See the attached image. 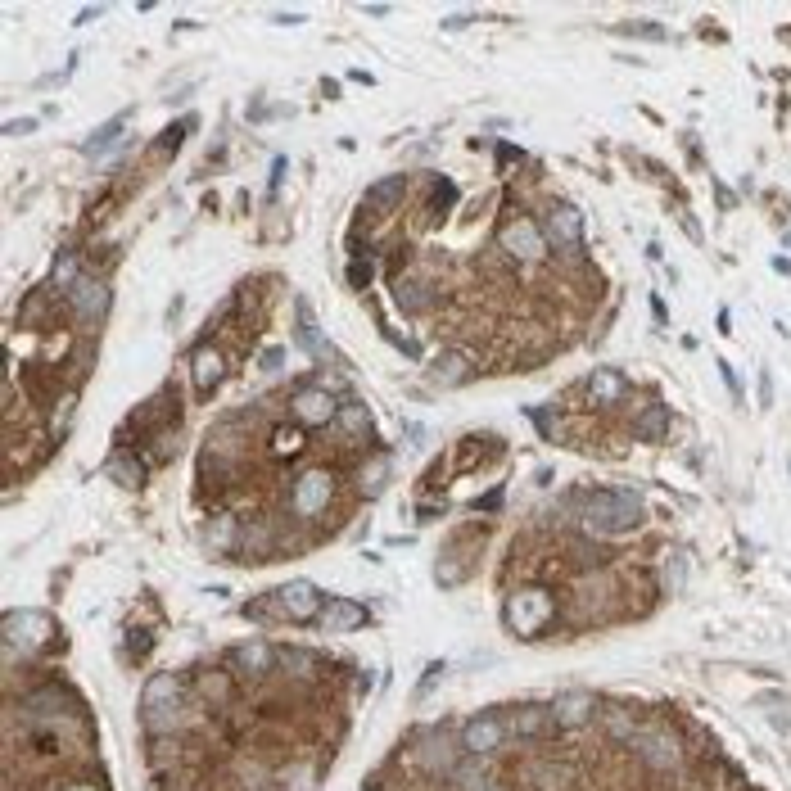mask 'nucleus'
Here are the masks:
<instances>
[{"mask_svg":"<svg viewBox=\"0 0 791 791\" xmlns=\"http://www.w3.org/2000/svg\"><path fill=\"white\" fill-rule=\"evenodd\" d=\"M647 525V502L629 489H602L584 502V529L593 538H615V534H633V529Z\"/></svg>","mask_w":791,"mask_h":791,"instance_id":"1","label":"nucleus"},{"mask_svg":"<svg viewBox=\"0 0 791 791\" xmlns=\"http://www.w3.org/2000/svg\"><path fill=\"white\" fill-rule=\"evenodd\" d=\"M181 706H186V683L177 674H154L141 692V719L150 737H177Z\"/></svg>","mask_w":791,"mask_h":791,"instance_id":"2","label":"nucleus"},{"mask_svg":"<svg viewBox=\"0 0 791 791\" xmlns=\"http://www.w3.org/2000/svg\"><path fill=\"white\" fill-rule=\"evenodd\" d=\"M629 746H633V755H638V760L647 764L651 773H674V769H683V760H688V751H683V737H678L669 724H660V719L638 724V733H633Z\"/></svg>","mask_w":791,"mask_h":791,"instance_id":"3","label":"nucleus"},{"mask_svg":"<svg viewBox=\"0 0 791 791\" xmlns=\"http://www.w3.org/2000/svg\"><path fill=\"white\" fill-rule=\"evenodd\" d=\"M502 620L516 638H538L547 633V624L556 620V606H552V593L547 588H516L502 606Z\"/></svg>","mask_w":791,"mask_h":791,"instance_id":"4","label":"nucleus"},{"mask_svg":"<svg viewBox=\"0 0 791 791\" xmlns=\"http://www.w3.org/2000/svg\"><path fill=\"white\" fill-rule=\"evenodd\" d=\"M50 633H55V624H50L46 611H10L5 615V647H10V656L37 651Z\"/></svg>","mask_w":791,"mask_h":791,"instance_id":"5","label":"nucleus"},{"mask_svg":"<svg viewBox=\"0 0 791 791\" xmlns=\"http://www.w3.org/2000/svg\"><path fill=\"white\" fill-rule=\"evenodd\" d=\"M507 733H511L507 719L493 715V710H484V715L466 719L457 737H462V751L466 755H475V760H489L493 751H502V737H507Z\"/></svg>","mask_w":791,"mask_h":791,"instance_id":"6","label":"nucleus"},{"mask_svg":"<svg viewBox=\"0 0 791 791\" xmlns=\"http://www.w3.org/2000/svg\"><path fill=\"white\" fill-rule=\"evenodd\" d=\"M457 755H466L462 737H452L448 728H430V733H421V742H416V764L430 773H452L457 769Z\"/></svg>","mask_w":791,"mask_h":791,"instance_id":"7","label":"nucleus"},{"mask_svg":"<svg viewBox=\"0 0 791 791\" xmlns=\"http://www.w3.org/2000/svg\"><path fill=\"white\" fill-rule=\"evenodd\" d=\"M330 498H335V480H330V471H321V466H308V471L294 480V511L299 516H321V511L330 507Z\"/></svg>","mask_w":791,"mask_h":791,"instance_id":"8","label":"nucleus"},{"mask_svg":"<svg viewBox=\"0 0 791 791\" xmlns=\"http://www.w3.org/2000/svg\"><path fill=\"white\" fill-rule=\"evenodd\" d=\"M498 245L507 249L511 258H520V263H538V258L547 254V236L538 231V222H529V217H516V222L502 226Z\"/></svg>","mask_w":791,"mask_h":791,"instance_id":"9","label":"nucleus"},{"mask_svg":"<svg viewBox=\"0 0 791 791\" xmlns=\"http://www.w3.org/2000/svg\"><path fill=\"white\" fill-rule=\"evenodd\" d=\"M68 312H73L77 321H100L104 312H109V285L100 281V276H82V281L68 290Z\"/></svg>","mask_w":791,"mask_h":791,"instance_id":"10","label":"nucleus"},{"mask_svg":"<svg viewBox=\"0 0 791 791\" xmlns=\"http://www.w3.org/2000/svg\"><path fill=\"white\" fill-rule=\"evenodd\" d=\"M290 407H294V416H299L303 425L335 421V412H339V407H335V394H330L326 385H321V389H317V385H303L299 394L290 398Z\"/></svg>","mask_w":791,"mask_h":791,"instance_id":"11","label":"nucleus"},{"mask_svg":"<svg viewBox=\"0 0 791 791\" xmlns=\"http://www.w3.org/2000/svg\"><path fill=\"white\" fill-rule=\"evenodd\" d=\"M276 602H281V615H290V620H317L321 615V593L308 584V579H294V584H285L281 593H276Z\"/></svg>","mask_w":791,"mask_h":791,"instance_id":"12","label":"nucleus"},{"mask_svg":"<svg viewBox=\"0 0 791 791\" xmlns=\"http://www.w3.org/2000/svg\"><path fill=\"white\" fill-rule=\"evenodd\" d=\"M547 706H552V719L561 728H575V724H588V719H593L597 697L588 688H570V692H561V697H552Z\"/></svg>","mask_w":791,"mask_h":791,"instance_id":"13","label":"nucleus"},{"mask_svg":"<svg viewBox=\"0 0 791 791\" xmlns=\"http://www.w3.org/2000/svg\"><path fill=\"white\" fill-rule=\"evenodd\" d=\"M475 376V367H471V353H462V349H448V353H439V358L425 367V380L430 385H466V380Z\"/></svg>","mask_w":791,"mask_h":791,"instance_id":"14","label":"nucleus"},{"mask_svg":"<svg viewBox=\"0 0 791 791\" xmlns=\"http://www.w3.org/2000/svg\"><path fill=\"white\" fill-rule=\"evenodd\" d=\"M317 624H321V629H326V633H349V629H358V624H367V606H358V602H344V597H335V602H326V606H321Z\"/></svg>","mask_w":791,"mask_h":791,"instance_id":"15","label":"nucleus"},{"mask_svg":"<svg viewBox=\"0 0 791 791\" xmlns=\"http://www.w3.org/2000/svg\"><path fill=\"white\" fill-rule=\"evenodd\" d=\"M231 660H236V669L240 674H249V678H267L276 669V647H267V642H240L236 651H231Z\"/></svg>","mask_w":791,"mask_h":791,"instance_id":"16","label":"nucleus"},{"mask_svg":"<svg viewBox=\"0 0 791 791\" xmlns=\"http://www.w3.org/2000/svg\"><path fill=\"white\" fill-rule=\"evenodd\" d=\"M507 728H511L516 737H525V742H534V737H547V733L556 728L552 706H520V710H511Z\"/></svg>","mask_w":791,"mask_h":791,"instance_id":"17","label":"nucleus"},{"mask_svg":"<svg viewBox=\"0 0 791 791\" xmlns=\"http://www.w3.org/2000/svg\"><path fill=\"white\" fill-rule=\"evenodd\" d=\"M104 475H109L113 484H123V489H141L145 484V457L141 452H109V462H104Z\"/></svg>","mask_w":791,"mask_h":791,"instance_id":"18","label":"nucleus"},{"mask_svg":"<svg viewBox=\"0 0 791 791\" xmlns=\"http://www.w3.org/2000/svg\"><path fill=\"white\" fill-rule=\"evenodd\" d=\"M579 208H570V204H556L552 213H547V226H543V236L552 240V245H561V249H575L579 245Z\"/></svg>","mask_w":791,"mask_h":791,"instance_id":"19","label":"nucleus"},{"mask_svg":"<svg viewBox=\"0 0 791 791\" xmlns=\"http://www.w3.org/2000/svg\"><path fill=\"white\" fill-rule=\"evenodd\" d=\"M226 376V358L217 349H195V358H190V380H195L199 394H213L217 385H222Z\"/></svg>","mask_w":791,"mask_h":791,"instance_id":"20","label":"nucleus"},{"mask_svg":"<svg viewBox=\"0 0 791 791\" xmlns=\"http://www.w3.org/2000/svg\"><path fill=\"white\" fill-rule=\"evenodd\" d=\"M335 425H339V434L349 443H371V412L362 403H344L335 412Z\"/></svg>","mask_w":791,"mask_h":791,"instance_id":"21","label":"nucleus"},{"mask_svg":"<svg viewBox=\"0 0 791 791\" xmlns=\"http://www.w3.org/2000/svg\"><path fill=\"white\" fill-rule=\"evenodd\" d=\"M394 303L403 312H425L434 303V290L421 281V276H398V281H394Z\"/></svg>","mask_w":791,"mask_h":791,"instance_id":"22","label":"nucleus"},{"mask_svg":"<svg viewBox=\"0 0 791 791\" xmlns=\"http://www.w3.org/2000/svg\"><path fill=\"white\" fill-rule=\"evenodd\" d=\"M588 394H593V403H620V398L629 394V380L615 367H597L593 376H588Z\"/></svg>","mask_w":791,"mask_h":791,"instance_id":"23","label":"nucleus"},{"mask_svg":"<svg viewBox=\"0 0 791 791\" xmlns=\"http://www.w3.org/2000/svg\"><path fill=\"white\" fill-rule=\"evenodd\" d=\"M299 312H303V321H299V344H303V349H308L317 362H335V358H339L335 344H330V339L308 321V303H299Z\"/></svg>","mask_w":791,"mask_h":791,"instance_id":"24","label":"nucleus"},{"mask_svg":"<svg viewBox=\"0 0 791 791\" xmlns=\"http://www.w3.org/2000/svg\"><path fill=\"white\" fill-rule=\"evenodd\" d=\"M127 118H132V109H123V113H118V118H109V123H104V127H95V132L82 141V154H86V159H95V154H104V150H109V145H113V136H123Z\"/></svg>","mask_w":791,"mask_h":791,"instance_id":"25","label":"nucleus"},{"mask_svg":"<svg viewBox=\"0 0 791 791\" xmlns=\"http://www.w3.org/2000/svg\"><path fill=\"white\" fill-rule=\"evenodd\" d=\"M50 285H41V290H32L28 299H23V312H19V321L23 326H46V317H50Z\"/></svg>","mask_w":791,"mask_h":791,"instance_id":"26","label":"nucleus"},{"mask_svg":"<svg viewBox=\"0 0 791 791\" xmlns=\"http://www.w3.org/2000/svg\"><path fill=\"white\" fill-rule=\"evenodd\" d=\"M389 471H394V462H389V457H371V462H367V471H362V480H358V489L367 493V498H376V493L385 489Z\"/></svg>","mask_w":791,"mask_h":791,"instance_id":"27","label":"nucleus"},{"mask_svg":"<svg viewBox=\"0 0 791 791\" xmlns=\"http://www.w3.org/2000/svg\"><path fill=\"white\" fill-rule=\"evenodd\" d=\"M403 199V177H385L367 190V208H394Z\"/></svg>","mask_w":791,"mask_h":791,"instance_id":"28","label":"nucleus"},{"mask_svg":"<svg viewBox=\"0 0 791 791\" xmlns=\"http://www.w3.org/2000/svg\"><path fill=\"white\" fill-rule=\"evenodd\" d=\"M665 425H669V412L660 403H651L647 412L638 416V434H642V439H665Z\"/></svg>","mask_w":791,"mask_h":791,"instance_id":"29","label":"nucleus"},{"mask_svg":"<svg viewBox=\"0 0 791 791\" xmlns=\"http://www.w3.org/2000/svg\"><path fill=\"white\" fill-rule=\"evenodd\" d=\"M620 37H638V41H669V32L660 28V23H629V28H620Z\"/></svg>","mask_w":791,"mask_h":791,"instance_id":"30","label":"nucleus"},{"mask_svg":"<svg viewBox=\"0 0 791 791\" xmlns=\"http://www.w3.org/2000/svg\"><path fill=\"white\" fill-rule=\"evenodd\" d=\"M28 132H37V118H10L5 123V136H28Z\"/></svg>","mask_w":791,"mask_h":791,"instance_id":"31","label":"nucleus"},{"mask_svg":"<svg viewBox=\"0 0 791 791\" xmlns=\"http://www.w3.org/2000/svg\"><path fill=\"white\" fill-rule=\"evenodd\" d=\"M367 281H371V263H353L349 267V285H353V290H362Z\"/></svg>","mask_w":791,"mask_h":791,"instance_id":"32","label":"nucleus"},{"mask_svg":"<svg viewBox=\"0 0 791 791\" xmlns=\"http://www.w3.org/2000/svg\"><path fill=\"white\" fill-rule=\"evenodd\" d=\"M150 633H132V656H150Z\"/></svg>","mask_w":791,"mask_h":791,"instance_id":"33","label":"nucleus"},{"mask_svg":"<svg viewBox=\"0 0 791 791\" xmlns=\"http://www.w3.org/2000/svg\"><path fill=\"white\" fill-rule=\"evenodd\" d=\"M281 362H285V349H272V353H267V358H263V371H276V367H281Z\"/></svg>","mask_w":791,"mask_h":791,"instance_id":"34","label":"nucleus"},{"mask_svg":"<svg viewBox=\"0 0 791 791\" xmlns=\"http://www.w3.org/2000/svg\"><path fill=\"white\" fill-rule=\"evenodd\" d=\"M516 159H520L516 145H498V163H516Z\"/></svg>","mask_w":791,"mask_h":791,"instance_id":"35","label":"nucleus"},{"mask_svg":"<svg viewBox=\"0 0 791 791\" xmlns=\"http://www.w3.org/2000/svg\"><path fill=\"white\" fill-rule=\"evenodd\" d=\"M498 502H502V489H493V493H484V498H480V507H484V511H493Z\"/></svg>","mask_w":791,"mask_h":791,"instance_id":"36","label":"nucleus"},{"mask_svg":"<svg viewBox=\"0 0 791 791\" xmlns=\"http://www.w3.org/2000/svg\"><path fill=\"white\" fill-rule=\"evenodd\" d=\"M100 14H104L100 5H91V10H82V14H77V23H91V19H100Z\"/></svg>","mask_w":791,"mask_h":791,"instance_id":"37","label":"nucleus"},{"mask_svg":"<svg viewBox=\"0 0 791 791\" xmlns=\"http://www.w3.org/2000/svg\"><path fill=\"white\" fill-rule=\"evenodd\" d=\"M64 791H100V787H64Z\"/></svg>","mask_w":791,"mask_h":791,"instance_id":"38","label":"nucleus"},{"mask_svg":"<svg viewBox=\"0 0 791 791\" xmlns=\"http://www.w3.org/2000/svg\"><path fill=\"white\" fill-rule=\"evenodd\" d=\"M484 791H502V787H484Z\"/></svg>","mask_w":791,"mask_h":791,"instance_id":"39","label":"nucleus"},{"mask_svg":"<svg viewBox=\"0 0 791 791\" xmlns=\"http://www.w3.org/2000/svg\"><path fill=\"white\" fill-rule=\"evenodd\" d=\"M367 791H380V787H367Z\"/></svg>","mask_w":791,"mask_h":791,"instance_id":"40","label":"nucleus"}]
</instances>
